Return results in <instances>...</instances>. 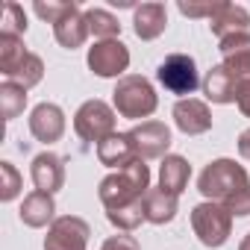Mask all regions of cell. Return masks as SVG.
Instances as JSON below:
<instances>
[{
    "label": "cell",
    "mask_w": 250,
    "mask_h": 250,
    "mask_svg": "<svg viewBox=\"0 0 250 250\" xmlns=\"http://www.w3.org/2000/svg\"><path fill=\"white\" fill-rule=\"evenodd\" d=\"M156 77H159V83H162L168 91H174V94H191V91L200 85L194 59H191V56H183V53L168 56V59L159 65Z\"/></svg>",
    "instance_id": "6da1fadb"
}]
</instances>
